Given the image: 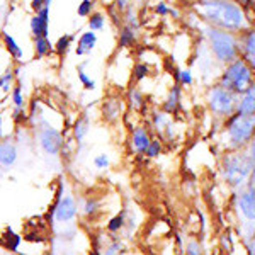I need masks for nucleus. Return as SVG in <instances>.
Masks as SVG:
<instances>
[{
	"instance_id": "f257e3e1",
	"label": "nucleus",
	"mask_w": 255,
	"mask_h": 255,
	"mask_svg": "<svg viewBox=\"0 0 255 255\" xmlns=\"http://www.w3.org/2000/svg\"><path fill=\"white\" fill-rule=\"evenodd\" d=\"M192 10L201 22L235 34L254 26L247 10L235 0H194Z\"/></svg>"
},
{
	"instance_id": "f03ea898",
	"label": "nucleus",
	"mask_w": 255,
	"mask_h": 255,
	"mask_svg": "<svg viewBox=\"0 0 255 255\" xmlns=\"http://www.w3.org/2000/svg\"><path fill=\"white\" fill-rule=\"evenodd\" d=\"M199 29L203 31V38L206 41L209 53L220 65L225 67L240 58V34L218 29L204 22L199 24Z\"/></svg>"
},
{
	"instance_id": "7ed1b4c3",
	"label": "nucleus",
	"mask_w": 255,
	"mask_h": 255,
	"mask_svg": "<svg viewBox=\"0 0 255 255\" xmlns=\"http://www.w3.org/2000/svg\"><path fill=\"white\" fill-rule=\"evenodd\" d=\"M252 174V158L249 150H232L221 160V175L228 186L242 189L249 186Z\"/></svg>"
},
{
	"instance_id": "20e7f679",
	"label": "nucleus",
	"mask_w": 255,
	"mask_h": 255,
	"mask_svg": "<svg viewBox=\"0 0 255 255\" xmlns=\"http://www.w3.org/2000/svg\"><path fill=\"white\" fill-rule=\"evenodd\" d=\"M255 138V116L233 114L223 125V141L230 150L249 148Z\"/></svg>"
},
{
	"instance_id": "39448f33",
	"label": "nucleus",
	"mask_w": 255,
	"mask_h": 255,
	"mask_svg": "<svg viewBox=\"0 0 255 255\" xmlns=\"http://www.w3.org/2000/svg\"><path fill=\"white\" fill-rule=\"evenodd\" d=\"M218 84L235 92L237 96H242L255 84V73L250 68V65L240 56L232 63L225 65L220 79H218Z\"/></svg>"
},
{
	"instance_id": "423d86ee",
	"label": "nucleus",
	"mask_w": 255,
	"mask_h": 255,
	"mask_svg": "<svg viewBox=\"0 0 255 255\" xmlns=\"http://www.w3.org/2000/svg\"><path fill=\"white\" fill-rule=\"evenodd\" d=\"M206 104L213 116L226 121L233 114H237L238 96L232 90L225 89L223 85L213 84L206 92Z\"/></svg>"
},
{
	"instance_id": "0eeeda50",
	"label": "nucleus",
	"mask_w": 255,
	"mask_h": 255,
	"mask_svg": "<svg viewBox=\"0 0 255 255\" xmlns=\"http://www.w3.org/2000/svg\"><path fill=\"white\" fill-rule=\"evenodd\" d=\"M235 209L245 225H255V189L245 186L235 194Z\"/></svg>"
},
{
	"instance_id": "6e6552de",
	"label": "nucleus",
	"mask_w": 255,
	"mask_h": 255,
	"mask_svg": "<svg viewBox=\"0 0 255 255\" xmlns=\"http://www.w3.org/2000/svg\"><path fill=\"white\" fill-rule=\"evenodd\" d=\"M39 143L46 153L49 155H56L60 151L61 145H63V138L58 129H55L53 126H44L39 131Z\"/></svg>"
},
{
	"instance_id": "1a4fd4ad",
	"label": "nucleus",
	"mask_w": 255,
	"mask_h": 255,
	"mask_svg": "<svg viewBox=\"0 0 255 255\" xmlns=\"http://www.w3.org/2000/svg\"><path fill=\"white\" fill-rule=\"evenodd\" d=\"M240 56L255 73V26L249 27L240 34Z\"/></svg>"
},
{
	"instance_id": "9d476101",
	"label": "nucleus",
	"mask_w": 255,
	"mask_h": 255,
	"mask_svg": "<svg viewBox=\"0 0 255 255\" xmlns=\"http://www.w3.org/2000/svg\"><path fill=\"white\" fill-rule=\"evenodd\" d=\"M151 125H153L155 131L160 133V136L163 139H172L174 136V125H172L170 114H167L165 111H157L151 116Z\"/></svg>"
},
{
	"instance_id": "9b49d317",
	"label": "nucleus",
	"mask_w": 255,
	"mask_h": 255,
	"mask_svg": "<svg viewBox=\"0 0 255 255\" xmlns=\"http://www.w3.org/2000/svg\"><path fill=\"white\" fill-rule=\"evenodd\" d=\"M75 216H77V204H75V201H73V197H70V196L60 197L58 204H56V208H55L56 221L67 223V221H72Z\"/></svg>"
},
{
	"instance_id": "f8f14e48",
	"label": "nucleus",
	"mask_w": 255,
	"mask_h": 255,
	"mask_svg": "<svg viewBox=\"0 0 255 255\" xmlns=\"http://www.w3.org/2000/svg\"><path fill=\"white\" fill-rule=\"evenodd\" d=\"M48 24H49V7H43L36 12L31 19V31L36 38H48Z\"/></svg>"
},
{
	"instance_id": "ddd939ff",
	"label": "nucleus",
	"mask_w": 255,
	"mask_h": 255,
	"mask_svg": "<svg viewBox=\"0 0 255 255\" xmlns=\"http://www.w3.org/2000/svg\"><path fill=\"white\" fill-rule=\"evenodd\" d=\"M151 143V138H150V133L145 126H138L131 131V146L136 153H145L146 148L150 146Z\"/></svg>"
},
{
	"instance_id": "4468645a",
	"label": "nucleus",
	"mask_w": 255,
	"mask_h": 255,
	"mask_svg": "<svg viewBox=\"0 0 255 255\" xmlns=\"http://www.w3.org/2000/svg\"><path fill=\"white\" fill-rule=\"evenodd\" d=\"M180 101H182V85L180 84H174L168 90L165 101H163V111L167 114H175L177 111L180 109Z\"/></svg>"
},
{
	"instance_id": "2eb2a0df",
	"label": "nucleus",
	"mask_w": 255,
	"mask_h": 255,
	"mask_svg": "<svg viewBox=\"0 0 255 255\" xmlns=\"http://www.w3.org/2000/svg\"><path fill=\"white\" fill-rule=\"evenodd\" d=\"M238 114H247V116H255V84L247 92L238 96Z\"/></svg>"
},
{
	"instance_id": "dca6fc26",
	"label": "nucleus",
	"mask_w": 255,
	"mask_h": 255,
	"mask_svg": "<svg viewBox=\"0 0 255 255\" xmlns=\"http://www.w3.org/2000/svg\"><path fill=\"white\" fill-rule=\"evenodd\" d=\"M123 113V101L119 97H109L104 101V106H102V114L108 121H114L121 116Z\"/></svg>"
},
{
	"instance_id": "f3484780",
	"label": "nucleus",
	"mask_w": 255,
	"mask_h": 255,
	"mask_svg": "<svg viewBox=\"0 0 255 255\" xmlns=\"http://www.w3.org/2000/svg\"><path fill=\"white\" fill-rule=\"evenodd\" d=\"M97 44V34L94 31H89V32H84V34L79 38V44L75 48V53L77 56H84L87 53L92 51Z\"/></svg>"
},
{
	"instance_id": "a211bd4d",
	"label": "nucleus",
	"mask_w": 255,
	"mask_h": 255,
	"mask_svg": "<svg viewBox=\"0 0 255 255\" xmlns=\"http://www.w3.org/2000/svg\"><path fill=\"white\" fill-rule=\"evenodd\" d=\"M17 160V150L10 141L0 143V165L2 167H12Z\"/></svg>"
},
{
	"instance_id": "6ab92c4d",
	"label": "nucleus",
	"mask_w": 255,
	"mask_h": 255,
	"mask_svg": "<svg viewBox=\"0 0 255 255\" xmlns=\"http://www.w3.org/2000/svg\"><path fill=\"white\" fill-rule=\"evenodd\" d=\"M128 104L133 111H141L145 108V97H143V92L138 87H131L129 92H128Z\"/></svg>"
},
{
	"instance_id": "aec40b11",
	"label": "nucleus",
	"mask_w": 255,
	"mask_h": 255,
	"mask_svg": "<svg viewBox=\"0 0 255 255\" xmlns=\"http://www.w3.org/2000/svg\"><path fill=\"white\" fill-rule=\"evenodd\" d=\"M136 32L133 27L129 26H125L119 32V46L121 48H131L136 44Z\"/></svg>"
},
{
	"instance_id": "412c9836",
	"label": "nucleus",
	"mask_w": 255,
	"mask_h": 255,
	"mask_svg": "<svg viewBox=\"0 0 255 255\" xmlns=\"http://www.w3.org/2000/svg\"><path fill=\"white\" fill-rule=\"evenodd\" d=\"M89 126H90V123H89V118H87V116L79 118V121L75 123V128H73V133H75V139H77L79 143L85 138V134L89 133Z\"/></svg>"
},
{
	"instance_id": "4be33fe9",
	"label": "nucleus",
	"mask_w": 255,
	"mask_h": 255,
	"mask_svg": "<svg viewBox=\"0 0 255 255\" xmlns=\"http://www.w3.org/2000/svg\"><path fill=\"white\" fill-rule=\"evenodd\" d=\"M175 80L180 85H192L194 75H192L191 68H175Z\"/></svg>"
},
{
	"instance_id": "5701e85b",
	"label": "nucleus",
	"mask_w": 255,
	"mask_h": 255,
	"mask_svg": "<svg viewBox=\"0 0 255 255\" xmlns=\"http://www.w3.org/2000/svg\"><path fill=\"white\" fill-rule=\"evenodd\" d=\"M3 41H5V46L9 49L10 56H14L15 60H20L22 58V49L17 46V43H15V39L12 38L9 32H3Z\"/></svg>"
},
{
	"instance_id": "b1692460",
	"label": "nucleus",
	"mask_w": 255,
	"mask_h": 255,
	"mask_svg": "<svg viewBox=\"0 0 255 255\" xmlns=\"http://www.w3.org/2000/svg\"><path fill=\"white\" fill-rule=\"evenodd\" d=\"M104 22H106L104 15H102L101 12H94V14H90V19H89V29L94 32L104 29Z\"/></svg>"
},
{
	"instance_id": "393cba45",
	"label": "nucleus",
	"mask_w": 255,
	"mask_h": 255,
	"mask_svg": "<svg viewBox=\"0 0 255 255\" xmlns=\"http://www.w3.org/2000/svg\"><path fill=\"white\" fill-rule=\"evenodd\" d=\"M36 55L38 56H44L48 55L49 51L53 49L51 43L48 41V38H36Z\"/></svg>"
},
{
	"instance_id": "a878e982",
	"label": "nucleus",
	"mask_w": 255,
	"mask_h": 255,
	"mask_svg": "<svg viewBox=\"0 0 255 255\" xmlns=\"http://www.w3.org/2000/svg\"><path fill=\"white\" fill-rule=\"evenodd\" d=\"M125 19H126V26L133 27L134 31L139 29L138 15H136V12L133 10V7H128V9L125 10Z\"/></svg>"
},
{
	"instance_id": "bb28decb",
	"label": "nucleus",
	"mask_w": 255,
	"mask_h": 255,
	"mask_svg": "<svg viewBox=\"0 0 255 255\" xmlns=\"http://www.w3.org/2000/svg\"><path fill=\"white\" fill-rule=\"evenodd\" d=\"M150 72H151V68L148 67L146 63H136L134 65V68H133V77H134V80H143L145 77L150 75Z\"/></svg>"
},
{
	"instance_id": "cd10ccee",
	"label": "nucleus",
	"mask_w": 255,
	"mask_h": 255,
	"mask_svg": "<svg viewBox=\"0 0 255 255\" xmlns=\"http://www.w3.org/2000/svg\"><path fill=\"white\" fill-rule=\"evenodd\" d=\"M72 41H73V36L72 34H65V36H61V38L56 41V51L60 53V55H65V53L68 51V48H70V44H72Z\"/></svg>"
},
{
	"instance_id": "c85d7f7f",
	"label": "nucleus",
	"mask_w": 255,
	"mask_h": 255,
	"mask_svg": "<svg viewBox=\"0 0 255 255\" xmlns=\"http://www.w3.org/2000/svg\"><path fill=\"white\" fill-rule=\"evenodd\" d=\"M125 215H126V213L123 211V213H119L118 216H114L113 220L109 221V225H108L109 232H119V230H121L123 226L126 225V221H125Z\"/></svg>"
},
{
	"instance_id": "c756f323",
	"label": "nucleus",
	"mask_w": 255,
	"mask_h": 255,
	"mask_svg": "<svg viewBox=\"0 0 255 255\" xmlns=\"http://www.w3.org/2000/svg\"><path fill=\"white\" fill-rule=\"evenodd\" d=\"M84 67H85V63H84V65H80V67H79V79H80L82 85H84L85 89H87V90H94V89H96V82H94V80L87 75V73L84 72Z\"/></svg>"
},
{
	"instance_id": "7c9ffc66",
	"label": "nucleus",
	"mask_w": 255,
	"mask_h": 255,
	"mask_svg": "<svg viewBox=\"0 0 255 255\" xmlns=\"http://www.w3.org/2000/svg\"><path fill=\"white\" fill-rule=\"evenodd\" d=\"M160 153H162V141H160V139H151V143H150V146L146 148L145 155L150 158H155V157H158Z\"/></svg>"
},
{
	"instance_id": "2f4dec72",
	"label": "nucleus",
	"mask_w": 255,
	"mask_h": 255,
	"mask_svg": "<svg viewBox=\"0 0 255 255\" xmlns=\"http://www.w3.org/2000/svg\"><path fill=\"white\" fill-rule=\"evenodd\" d=\"M92 7H94L92 0H82L79 9H77V14H79L80 17H89V15L92 14Z\"/></svg>"
},
{
	"instance_id": "473e14b6",
	"label": "nucleus",
	"mask_w": 255,
	"mask_h": 255,
	"mask_svg": "<svg viewBox=\"0 0 255 255\" xmlns=\"http://www.w3.org/2000/svg\"><path fill=\"white\" fill-rule=\"evenodd\" d=\"M249 153H250V158H252V174H250L249 186L255 189V141L250 143V146H249Z\"/></svg>"
},
{
	"instance_id": "72a5a7b5",
	"label": "nucleus",
	"mask_w": 255,
	"mask_h": 255,
	"mask_svg": "<svg viewBox=\"0 0 255 255\" xmlns=\"http://www.w3.org/2000/svg\"><path fill=\"white\" fill-rule=\"evenodd\" d=\"M186 255H203V249H201V244L196 240H191L186 247Z\"/></svg>"
},
{
	"instance_id": "f704fd0d",
	"label": "nucleus",
	"mask_w": 255,
	"mask_h": 255,
	"mask_svg": "<svg viewBox=\"0 0 255 255\" xmlns=\"http://www.w3.org/2000/svg\"><path fill=\"white\" fill-rule=\"evenodd\" d=\"M94 165H96L97 168H108L109 167V155L106 153H99L96 158H94Z\"/></svg>"
},
{
	"instance_id": "c9c22d12",
	"label": "nucleus",
	"mask_w": 255,
	"mask_h": 255,
	"mask_svg": "<svg viewBox=\"0 0 255 255\" xmlns=\"http://www.w3.org/2000/svg\"><path fill=\"white\" fill-rule=\"evenodd\" d=\"M12 79H14V73H12V70H7L5 75L0 77V89L5 90V92H7V90H9V87H10Z\"/></svg>"
},
{
	"instance_id": "e433bc0d",
	"label": "nucleus",
	"mask_w": 255,
	"mask_h": 255,
	"mask_svg": "<svg viewBox=\"0 0 255 255\" xmlns=\"http://www.w3.org/2000/svg\"><path fill=\"white\" fill-rule=\"evenodd\" d=\"M155 14L160 15V17H167V15H170V7H168L167 2H158L157 5H155Z\"/></svg>"
},
{
	"instance_id": "4c0bfd02",
	"label": "nucleus",
	"mask_w": 255,
	"mask_h": 255,
	"mask_svg": "<svg viewBox=\"0 0 255 255\" xmlns=\"http://www.w3.org/2000/svg\"><path fill=\"white\" fill-rule=\"evenodd\" d=\"M121 250H123V244H121V242H118V240H114L113 244L106 249L104 255H119V254H121Z\"/></svg>"
},
{
	"instance_id": "58836bf2",
	"label": "nucleus",
	"mask_w": 255,
	"mask_h": 255,
	"mask_svg": "<svg viewBox=\"0 0 255 255\" xmlns=\"http://www.w3.org/2000/svg\"><path fill=\"white\" fill-rule=\"evenodd\" d=\"M12 101H14L15 108H20L22 106V94H20V85H17V87H14V90H12Z\"/></svg>"
},
{
	"instance_id": "ea45409f",
	"label": "nucleus",
	"mask_w": 255,
	"mask_h": 255,
	"mask_svg": "<svg viewBox=\"0 0 255 255\" xmlns=\"http://www.w3.org/2000/svg\"><path fill=\"white\" fill-rule=\"evenodd\" d=\"M97 206H99V203L96 199H87V203H85V206H84V211L87 213V215H90V213L96 211Z\"/></svg>"
},
{
	"instance_id": "a19ab883",
	"label": "nucleus",
	"mask_w": 255,
	"mask_h": 255,
	"mask_svg": "<svg viewBox=\"0 0 255 255\" xmlns=\"http://www.w3.org/2000/svg\"><path fill=\"white\" fill-rule=\"evenodd\" d=\"M235 2L238 3V5H242L245 10H250L255 7V0H235Z\"/></svg>"
},
{
	"instance_id": "79ce46f5",
	"label": "nucleus",
	"mask_w": 255,
	"mask_h": 255,
	"mask_svg": "<svg viewBox=\"0 0 255 255\" xmlns=\"http://www.w3.org/2000/svg\"><path fill=\"white\" fill-rule=\"evenodd\" d=\"M114 5L119 12H125L128 9V0H114Z\"/></svg>"
},
{
	"instance_id": "37998d69",
	"label": "nucleus",
	"mask_w": 255,
	"mask_h": 255,
	"mask_svg": "<svg viewBox=\"0 0 255 255\" xmlns=\"http://www.w3.org/2000/svg\"><path fill=\"white\" fill-rule=\"evenodd\" d=\"M31 7H32V10L38 12V10L43 9V7H46V5H44V0H32V2H31Z\"/></svg>"
},
{
	"instance_id": "c03bdc74",
	"label": "nucleus",
	"mask_w": 255,
	"mask_h": 255,
	"mask_svg": "<svg viewBox=\"0 0 255 255\" xmlns=\"http://www.w3.org/2000/svg\"><path fill=\"white\" fill-rule=\"evenodd\" d=\"M249 255H255V240L249 247Z\"/></svg>"
},
{
	"instance_id": "a18cd8bd",
	"label": "nucleus",
	"mask_w": 255,
	"mask_h": 255,
	"mask_svg": "<svg viewBox=\"0 0 255 255\" xmlns=\"http://www.w3.org/2000/svg\"><path fill=\"white\" fill-rule=\"evenodd\" d=\"M49 3H51V0H44V5L49 7Z\"/></svg>"
},
{
	"instance_id": "49530a36",
	"label": "nucleus",
	"mask_w": 255,
	"mask_h": 255,
	"mask_svg": "<svg viewBox=\"0 0 255 255\" xmlns=\"http://www.w3.org/2000/svg\"><path fill=\"white\" fill-rule=\"evenodd\" d=\"M254 141H255V138H254Z\"/></svg>"
}]
</instances>
